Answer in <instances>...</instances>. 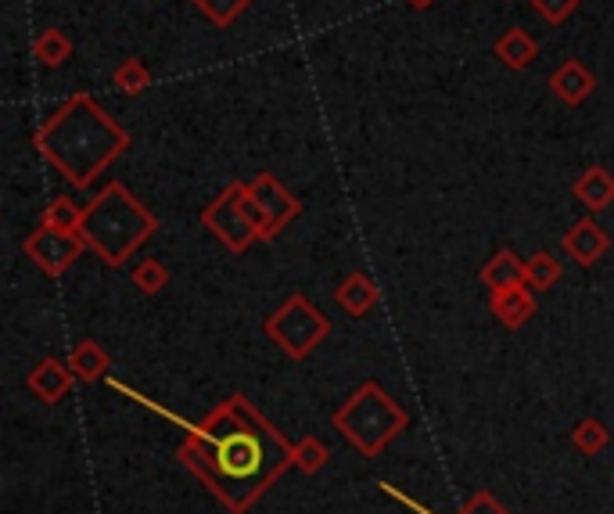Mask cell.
<instances>
[{
  "mask_svg": "<svg viewBox=\"0 0 614 514\" xmlns=\"http://www.w3.org/2000/svg\"><path fill=\"white\" fill-rule=\"evenodd\" d=\"M295 443L270 425L244 396L220 403L202 425L188 432L180 446V461L220 496V501L244 514L288 464H295Z\"/></svg>",
  "mask_w": 614,
  "mask_h": 514,
  "instance_id": "1",
  "label": "cell"
},
{
  "mask_svg": "<svg viewBox=\"0 0 614 514\" xmlns=\"http://www.w3.org/2000/svg\"><path fill=\"white\" fill-rule=\"evenodd\" d=\"M33 144L72 188H87L130 148V133L101 109L98 98L72 94L37 127Z\"/></svg>",
  "mask_w": 614,
  "mask_h": 514,
  "instance_id": "2",
  "label": "cell"
},
{
  "mask_svg": "<svg viewBox=\"0 0 614 514\" xmlns=\"http://www.w3.org/2000/svg\"><path fill=\"white\" fill-rule=\"evenodd\" d=\"M76 231L104 266H122L159 231V220L141 199H133L127 184L109 180L98 191V199L83 209V220Z\"/></svg>",
  "mask_w": 614,
  "mask_h": 514,
  "instance_id": "3",
  "label": "cell"
},
{
  "mask_svg": "<svg viewBox=\"0 0 614 514\" xmlns=\"http://www.w3.org/2000/svg\"><path fill=\"white\" fill-rule=\"evenodd\" d=\"M331 421L363 457H378V453L410 425V414L378 382H363L342 406H338Z\"/></svg>",
  "mask_w": 614,
  "mask_h": 514,
  "instance_id": "4",
  "label": "cell"
},
{
  "mask_svg": "<svg viewBox=\"0 0 614 514\" xmlns=\"http://www.w3.org/2000/svg\"><path fill=\"white\" fill-rule=\"evenodd\" d=\"M263 331L288 360H305L331 335V316L324 310H316L302 292H295L266 316Z\"/></svg>",
  "mask_w": 614,
  "mask_h": 514,
  "instance_id": "5",
  "label": "cell"
},
{
  "mask_svg": "<svg viewBox=\"0 0 614 514\" xmlns=\"http://www.w3.org/2000/svg\"><path fill=\"white\" fill-rule=\"evenodd\" d=\"M202 223L230 252L252 249L259 241V226L249 213V184L244 180H230L217 199L202 209Z\"/></svg>",
  "mask_w": 614,
  "mask_h": 514,
  "instance_id": "6",
  "label": "cell"
},
{
  "mask_svg": "<svg viewBox=\"0 0 614 514\" xmlns=\"http://www.w3.org/2000/svg\"><path fill=\"white\" fill-rule=\"evenodd\" d=\"M249 213L259 226V241H273L302 213V202L273 173H255L249 180Z\"/></svg>",
  "mask_w": 614,
  "mask_h": 514,
  "instance_id": "7",
  "label": "cell"
},
{
  "mask_svg": "<svg viewBox=\"0 0 614 514\" xmlns=\"http://www.w3.org/2000/svg\"><path fill=\"white\" fill-rule=\"evenodd\" d=\"M22 249L48 278H61L87 252V241L80 238V231H54V226L40 223L37 231L22 241Z\"/></svg>",
  "mask_w": 614,
  "mask_h": 514,
  "instance_id": "8",
  "label": "cell"
},
{
  "mask_svg": "<svg viewBox=\"0 0 614 514\" xmlns=\"http://www.w3.org/2000/svg\"><path fill=\"white\" fill-rule=\"evenodd\" d=\"M561 245H564L567 260H575L578 266H596L607 255L611 238H607V231L601 223H596L593 216H586V220H575L572 226H567Z\"/></svg>",
  "mask_w": 614,
  "mask_h": 514,
  "instance_id": "9",
  "label": "cell"
},
{
  "mask_svg": "<svg viewBox=\"0 0 614 514\" xmlns=\"http://www.w3.org/2000/svg\"><path fill=\"white\" fill-rule=\"evenodd\" d=\"M550 90L557 94V101H564L567 109H578L582 101H590V94L596 90V75L586 62L578 58H564V62L550 75Z\"/></svg>",
  "mask_w": 614,
  "mask_h": 514,
  "instance_id": "10",
  "label": "cell"
},
{
  "mask_svg": "<svg viewBox=\"0 0 614 514\" xmlns=\"http://www.w3.org/2000/svg\"><path fill=\"white\" fill-rule=\"evenodd\" d=\"M72 382H76V374L69 367V360L48 356V360H40V364L33 367V374H29L26 385H29V392H33L40 403H58L72 389Z\"/></svg>",
  "mask_w": 614,
  "mask_h": 514,
  "instance_id": "11",
  "label": "cell"
},
{
  "mask_svg": "<svg viewBox=\"0 0 614 514\" xmlns=\"http://www.w3.org/2000/svg\"><path fill=\"white\" fill-rule=\"evenodd\" d=\"M334 302H338V310H345L349 316H366L381 302V289L371 274L352 270V274L334 289Z\"/></svg>",
  "mask_w": 614,
  "mask_h": 514,
  "instance_id": "12",
  "label": "cell"
},
{
  "mask_svg": "<svg viewBox=\"0 0 614 514\" xmlns=\"http://www.w3.org/2000/svg\"><path fill=\"white\" fill-rule=\"evenodd\" d=\"M489 306L500 316L503 327H525L532 316H535V295L529 284H517V289H503V292H493L489 295Z\"/></svg>",
  "mask_w": 614,
  "mask_h": 514,
  "instance_id": "13",
  "label": "cell"
},
{
  "mask_svg": "<svg viewBox=\"0 0 614 514\" xmlns=\"http://www.w3.org/2000/svg\"><path fill=\"white\" fill-rule=\"evenodd\" d=\"M493 54L511 72H521V69H529L535 58H540V43H535V37L529 33V29L511 26V29H503V33L496 37Z\"/></svg>",
  "mask_w": 614,
  "mask_h": 514,
  "instance_id": "14",
  "label": "cell"
},
{
  "mask_svg": "<svg viewBox=\"0 0 614 514\" xmlns=\"http://www.w3.org/2000/svg\"><path fill=\"white\" fill-rule=\"evenodd\" d=\"M575 199L590 209V213H604L614 205V173L604 165H590L586 173L575 180Z\"/></svg>",
  "mask_w": 614,
  "mask_h": 514,
  "instance_id": "15",
  "label": "cell"
},
{
  "mask_svg": "<svg viewBox=\"0 0 614 514\" xmlns=\"http://www.w3.org/2000/svg\"><path fill=\"white\" fill-rule=\"evenodd\" d=\"M482 284L489 292H503V289H517L525 284V260H517L511 249H500L493 260L482 266Z\"/></svg>",
  "mask_w": 614,
  "mask_h": 514,
  "instance_id": "16",
  "label": "cell"
},
{
  "mask_svg": "<svg viewBox=\"0 0 614 514\" xmlns=\"http://www.w3.org/2000/svg\"><path fill=\"white\" fill-rule=\"evenodd\" d=\"M72 40L66 29H58V26H48V29H40L37 40H33V58L43 65V69H61L72 58Z\"/></svg>",
  "mask_w": 614,
  "mask_h": 514,
  "instance_id": "17",
  "label": "cell"
},
{
  "mask_svg": "<svg viewBox=\"0 0 614 514\" xmlns=\"http://www.w3.org/2000/svg\"><path fill=\"white\" fill-rule=\"evenodd\" d=\"M69 367L76 374V382H98V377L109 371V353L101 350V342L94 339H83L72 345L69 353Z\"/></svg>",
  "mask_w": 614,
  "mask_h": 514,
  "instance_id": "18",
  "label": "cell"
},
{
  "mask_svg": "<svg viewBox=\"0 0 614 514\" xmlns=\"http://www.w3.org/2000/svg\"><path fill=\"white\" fill-rule=\"evenodd\" d=\"M151 80H155V75H151V69H148L144 58H137V54L122 58V62L115 65V72H112L115 90H119V94H127V98L144 94V90L151 87Z\"/></svg>",
  "mask_w": 614,
  "mask_h": 514,
  "instance_id": "19",
  "label": "cell"
},
{
  "mask_svg": "<svg viewBox=\"0 0 614 514\" xmlns=\"http://www.w3.org/2000/svg\"><path fill=\"white\" fill-rule=\"evenodd\" d=\"M561 278H564V266L550 252H535V255H529V260H525V284L532 292L554 289Z\"/></svg>",
  "mask_w": 614,
  "mask_h": 514,
  "instance_id": "20",
  "label": "cell"
},
{
  "mask_svg": "<svg viewBox=\"0 0 614 514\" xmlns=\"http://www.w3.org/2000/svg\"><path fill=\"white\" fill-rule=\"evenodd\" d=\"M194 8L217 29H230L244 11L252 8V0H194Z\"/></svg>",
  "mask_w": 614,
  "mask_h": 514,
  "instance_id": "21",
  "label": "cell"
},
{
  "mask_svg": "<svg viewBox=\"0 0 614 514\" xmlns=\"http://www.w3.org/2000/svg\"><path fill=\"white\" fill-rule=\"evenodd\" d=\"M572 443H575V450L586 453V457H593V453H601L611 443V432H607L604 421L582 417L578 425H575V432H572Z\"/></svg>",
  "mask_w": 614,
  "mask_h": 514,
  "instance_id": "22",
  "label": "cell"
},
{
  "mask_svg": "<svg viewBox=\"0 0 614 514\" xmlns=\"http://www.w3.org/2000/svg\"><path fill=\"white\" fill-rule=\"evenodd\" d=\"M83 220V205H76L72 199H54L48 202V209L40 213L43 226H54V231H76Z\"/></svg>",
  "mask_w": 614,
  "mask_h": 514,
  "instance_id": "23",
  "label": "cell"
},
{
  "mask_svg": "<svg viewBox=\"0 0 614 514\" xmlns=\"http://www.w3.org/2000/svg\"><path fill=\"white\" fill-rule=\"evenodd\" d=\"M291 457H295V467H302L305 475H316L320 467L328 464V446L316 440V435H305V440H299L295 443V453H291Z\"/></svg>",
  "mask_w": 614,
  "mask_h": 514,
  "instance_id": "24",
  "label": "cell"
},
{
  "mask_svg": "<svg viewBox=\"0 0 614 514\" xmlns=\"http://www.w3.org/2000/svg\"><path fill=\"white\" fill-rule=\"evenodd\" d=\"M165 281H169V270H165L162 260H141L133 266V284L144 295H159L165 289Z\"/></svg>",
  "mask_w": 614,
  "mask_h": 514,
  "instance_id": "25",
  "label": "cell"
},
{
  "mask_svg": "<svg viewBox=\"0 0 614 514\" xmlns=\"http://www.w3.org/2000/svg\"><path fill=\"white\" fill-rule=\"evenodd\" d=\"M532 11L540 14L546 26H564L578 11L582 0H529Z\"/></svg>",
  "mask_w": 614,
  "mask_h": 514,
  "instance_id": "26",
  "label": "cell"
},
{
  "mask_svg": "<svg viewBox=\"0 0 614 514\" xmlns=\"http://www.w3.org/2000/svg\"><path fill=\"white\" fill-rule=\"evenodd\" d=\"M464 514H506V511L489 493H474L467 501V507H464Z\"/></svg>",
  "mask_w": 614,
  "mask_h": 514,
  "instance_id": "27",
  "label": "cell"
},
{
  "mask_svg": "<svg viewBox=\"0 0 614 514\" xmlns=\"http://www.w3.org/2000/svg\"><path fill=\"white\" fill-rule=\"evenodd\" d=\"M406 4H410L413 11H424V8H432V4H435V0H406Z\"/></svg>",
  "mask_w": 614,
  "mask_h": 514,
  "instance_id": "28",
  "label": "cell"
}]
</instances>
